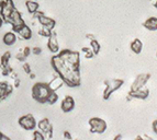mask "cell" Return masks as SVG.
I'll use <instances>...</instances> for the list:
<instances>
[{
  "label": "cell",
  "instance_id": "6da1fadb",
  "mask_svg": "<svg viewBox=\"0 0 157 140\" xmlns=\"http://www.w3.org/2000/svg\"><path fill=\"white\" fill-rule=\"evenodd\" d=\"M51 65L65 84L71 88L80 86V54L71 50H63L54 55Z\"/></svg>",
  "mask_w": 157,
  "mask_h": 140
},
{
  "label": "cell",
  "instance_id": "7a4b0ae2",
  "mask_svg": "<svg viewBox=\"0 0 157 140\" xmlns=\"http://www.w3.org/2000/svg\"><path fill=\"white\" fill-rule=\"evenodd\" d=\"M51 93L52 90L47 83L37 82L32 87V98L39 103H47V99Z\"/></svg>",
  "mask_w": 157,
  "mask_h": 140
},
{
  "label": "cell",
  "instance_id": "3957f363",
  "mask_svg": "<svg viewBox=\"0 0 157 140\" xmlns=\"http://www.w3.org/2000/svg\"><path fill=\"white\" fill-rule=\"evenodd\" d=\"M3 21H5L6 23L10 24V25L12 26L13 32H16V33L19 31V30L21 29L22 26L25 25V22H24L23 18H22L21 13L19 12L16 8L11 11L10 14H9V16L7 17Z\"/></svg>",
  "mask_w": 157,
  "mask_h": 140
},
{
  "label": "cell",
  "instance_id": "277c9868",
  "mask_svg": "<svg viewBox=\"0 0 157 140\" xmlns=\"http://www.w3.org/2000/svg\"><path fill=\"white\" fill-rule=\"evenodd\" d=\"M124 81L122 79H109V80L105 81V89L103 91V99L108 100L112 95V93H114L115 91L119 90L121 87L123 86Z\"/></svg>",
  "mask_w": 157,
  "mask_h": 140
},
{
  "label": "cell",
  "instance_id": "5b68a950",
  "mask_svg": "<svg viewBox=\"0 0 157 140\" xmlns=\"http://www.w3.org/2000/svg\"><path fill=\"white\" fill-rule=\"evenodd\" d=\"M90 132L92 134H103L107 130V123L100 117H91L88 122Z\"/></svg>",
  "mask_w": 157,
  "mask_h": 140
},
{
  "label": "cell",
  "instance_id": "8992f818",
  "mask_svg": "<svg viewBox=\"0 0 157 140\" xmlns=\"http://www.w3.org/2000/svg\"><path fill=\"white\" fill-rule=\"evenodd\" d=\"M18 123L24 130H28V131L35 130V128L37 127L36 120H35V118L33 117V115H31V114H26V115L21 116L19 118Z\"/></svg>",
  "mask_w": 157,
  "mask_h": 140
},
{
  "label": "cell",
  "instance_id": "52a82bcc",
  "mask_svg": "<svg viewBox=\"0 0 157 140\" xmlns=\"http://www.w3.org/2000/svg\"><path fill=\"white\" fill-rule=\"evenodd\" d=\"M33 18L36 19V20L39 21V23L42 26H45V28L52 30V31L54 30V28H55V25H56V22H55L54 19L50 18V17H46L44 13L40 12V11H37V12L34 13Z\"/></svg>",
  "mask_w": 157,
  "mask_h": 140
},
{
  "label": "cell",
  "instance_id": "ba28073f",
  "mask_svg": "<svg viewBox=\"0 0 157 140\" xmlns=\"http://www.w3.org/2000/svg\"><path fill=\"white\" fill-rule=\"evenodd\" d=\"M37 130H40L48 139L53 137V125L51 124V122L47 118L41 120L37 123Z\"/></svg>",
  "mask_w": 157,
  "mask_h": 140
},
{
  "label": "cell",
  "instance_id": "9c48e42d",
  "mask_svg": "<svg viewBox=\"0 0 157 140\" xmlns=\"http://www.w3.org/2000/svg\"><path fill=\"white\" fill-rule=\"evenodd\" d=\"M151 78V75L149 73H141L135 78V80L133 81L131 86V90L130 91H136L140 90V89L145 88V84L147 83V81Z\"/></svg>",
  "mask_w": 157,
  "mask_h": 140
},
{
  "label": "cell",
  "instance_id": "30bf717a",
  "mask_svg": "<svg viewBox=\"0 0 157 140\" xmlns=\"http://www.w3.org/2000/svg\"><path fill=\"white\" fill-rule=\"evenodd\" d=\"M60 109L64 113H69L75 109V100H74L73 96L67 95L65 96L60 103Z\"/></svg>",
  "mask_w": 157,
  "mask_h": 140
},
{
  "label": "cell",
  "instance_id": "8fae6325",
  "mask_svg": "<svg viewBox=\"0 0 157 140\" xmlns=\"http://www.w3.org/2000/svg\"><path fill=\"white\" fill-rule=\"evenodd\" d=\"M47 48H48L50 52L53 53L54 55L59 53V44H58L57 36H56L55 33H53L52 36L48 37V41H47Z\"/></svg>",
  "mask_w": 157,
  "mask_h": 140
},
{
  "label": "cell",
  "instance_id": "7c38bea8",
  "mask_svg": "<svg viewBox=\"0 0 157 140\" xmlns=\"http://www.w3.org/2000/svg\"><path fill=\"white\" fill-rule=\"evenodd\" d=\"M13 91V87L7 82H0V101L7 99Z\"/></svg>",
  "mask_w": 157,
  "mask_h": 140
},
{
  "label": "cell",
  "instance_id": "4fadbf2b",
  "mask_svg": "<svg viewBox=\"0 0 157 140\" xmlns=\"http://www.w3.org/2000/svg\"><path fill=\"white\" fill-rule=\"evenodd\" d=\"M148 95H149V90L146 88L140 89V90H136V91H130V93H128V98L140 99V100L147 99Z\"/></svg>",
  "mask_w": 157,
  "mask_h": 140
},
{
  "label": "cell",
  "instance_id": "5bb4252c",
  "mask_svg": "<svg viewBox=\"0 0 157 140\" xmlns=\"http://www.w3.org/2000/svg\"><path fill=\"white\" fill-rule=\"evenodd\" d=\"M47 84H48V87H50L51 90L54 91V92H56V91L59 90V89L65 84V82H64V80L62 79V77H59V76L57 75V76H55V77H54L50 82L47 83Z\"/></svg>",
  "mask_w": 157,
  "mask_h": 140
},
{
  "label": "cell",
  "instance_id": "9a60e30c",
  "mask_svg": "<svg viewBox=\"0 0 157 140\" xmlns=\"http://www.w3.org/2000/svg\"><path fill=\"white\" fill-rule=\"evenodd\" d=\"M2 41L7 46H12V45L16 44L17 41H18V35H17V33H14V32H7V33L3 35Z\"/></svg>",
  "mask_w": 157,
  "mask_h": 140
},
{
  "label": "cell",
  "instance_id": "2e32d148",
  "mask_svg": "<svg viewBox=\"0 0 157 140\" xmlns=\"http://www.w3.org/2000/svg\"><path fill=\"white\" fill-rule=\"evenodd\" d=\"M17 34L19 35V37L21 39H25V41H28V39H32V30L30 29L29 26L26 25H23L21 28V29L19 30L18 32H17Z\"/></svg>",
  "mask_w": 157,
  "mask_h": 140
},
{
  "label": "cell",
  "instance_id": "e0dca14e",
  "mask_svg": "<svg viewBox=\"0 0 157 140\" xmlns=\"http://www.w3.org/2000/svg\"><path fill=\"white\" fill-rule=\"evenodd\" d=\"M143 26L148 31H157V18L156 17H151L148 18L144 23Z\"/></svg>",
  "mask_w": 157,
  "mask_h": 140
},
{
  "label": "cell",
  "instance_id": "ac0fdd59",
  "mask_svg": "<svg viewBox=\"0 0 157 140\" xmlns=\"http://www.w3.org/2000/svg\"><path fill=\"white\" fill-rule=\"evenodd\" d=\"M130 48H131V50L134 54H141L142 50H143V43H142L141 39H135L130 44Z\"/></svg>",
  "mask_w": 157,
  "mask_h": 140
},
{
  "label": "cell",
  "instance_id": "d6986e66",
  "mask_svg": "<svg viewBox=\"0 0 157 140\" xmlns=\"http://www.w3.org/2000/svg\"><path fill=\"white\" fill-rule=\"evenodd\" d=\"M25 6H26V9H28V12L31 13V14H34L35 12H37V11H39L40 5L36 2V1H31V0H26Z\"/></svg>",
  "mask_w": 157,
  "mask_h": 140
},
{
  "label": "cell",
  "instance_id": "ffe728a7",
  "mask_svg": "<svg viewBox=\"0 0 157 140\" xmlns=\"http://www.w3.org/2000/svg\"><path fill=\"white\" fill-rule=\"evenodd\" d=\"M11 58V54L10 52H7L1 56V59H0V68L3 69V68L8 67L9 66V61H10Z\"/></svg>",
  "mask_w": 157,
  "mask_h": 140
},
{
  "label": "cell",
  "instance_id": "44dd1931",
  "mask_svg": "<svg viewBox=\"0 0 157 140\" xmlns=\"http://www.w3.org/2000/svg\"><path fill=\"white\" fill-rule=\"evenodd\" d=\"M90 48H91L92 52L94 53V55H98V54H99L100 50H101V46H100L99 42H98L96 39H92V41H90Z\"/></svg>",
  "mask_w": 157,
  "mask_h": 140
},
{
  "label": "cell",
  "instance_id": "7402d4cb",
  "mask_svg": "<svg viewBox=\"0 0 157 140\" xmlns=\"http://www.w3.org/2000/svg\"><path fill=\"white\" fill-rule=\"evenodd\" d=\"M53 34V31L50 29H47V28H45V26H42L41 29L39 30V35L42 37H46V39H48V37L52 36Z\"/></svg>",
  "mask_w": 157,
  "mask_h": 140
},
{
  "label": "cell",
  "instance_id": "603a6c76",
  "mask_svg": "<svg viewBox=\"0 0 157 140\" xmlns=\"http://www.w3.org/2000/svg\"><path fill=\"white\" fill-rule=\"evenodd\" d=\"M82 53H84L85 58H87V59H91L94 56V53L92 52L90 47H82Z\"/></svg>",
  "mask_w": 157,
  "mask_h": 140
},
{
  "label": "cell",
  "instance_id": "cb8c5ba5",
  "mask_svg": "<svg viewBox=\"0 0 157 140\" xmlns=\"http://www.w3.org/2000/svg\"><path fill=\"white\" fill-rule=\"evenodd\" d=\"M57 100H58V94L56 92H54V91H52V93L50 94L48 99H47V103L53 105V104H55L57 102Z\"/></svg>",
  "mask_w": 157,
  "mask_h": 140
},
{
  "label": "cell",
  "instance_id": "d4e9b609",
  "mask_svg": "<svg viewBox=\"0 0 157 140\" xmlns=\"http://www.w3.org/2000/svg\"><path fill=\"white\" fill-rule=\"evenodd\" d=\"M32 140H46V137H45L40 130H34Z\"/></svg>",
  "mask_w": 157,
  "mask_h": 140
},
{
  "label": "cell",
  "instance_id": "484cf974",
  "mask_svg": "<svg viewBox=\"0 0 157 140\" xmlns=\"http://www.w3.org/2000/svg\"><path fill=\"white\" fill-rule=\"evenodd\" d=\"M16 58L19 60V61L24 62V61H25V59H26V56L23 54V52H22V50H20V52H19L18 54L16 55Z\"/></svg>",
  "mask_w": 157,
  "mask_h": 140
},
{
  "label": "cell",
  "instance_id": "4316f807",
  "mask_svg": "<svg viewBox=\"0 0 157 140\" xmlns=\"http://www.w3.org/2000/svg\"><path fill=\"white\" fill-rule=\"evenodd\" d=\"M23 70H24V72L26 73H31V67H30V65L28 64V62H24L23 64Z\"/></svg>",
  "mask_w": 157,
  "mask_h": 140
},
{
  "label": "cell",
  "instance_id": "83f0119b",
  "mask_svg": "<svg viewBox=\"0 0 157 140\" xmlns=\"http://www.w3.org/2000/svg\"><path fill=\"white\" fill-rule=\"evenodd\" d=\"M32 53L34 55H41L42 54V48H40V47H33L32 48Z\"/></svg>",
  "mask_w": 157,
  "mask_h": 140
},
{
  "label": "cell",
  "instance_id": "f1b7e54d",
  "mask_svg": "<svg viewBox=\"0 0 157 140\" xmlns=\"http://www.w3.org/2000/svg\"><path fill=\"white\" fill-rule=\"evenodd\" d=\"M22 52H23V54L25 55L26 57H28V56H29V55L32 53V50L30 48V47H25V48H23V50H22Z\"/></svg>",
  "mask_w": 157,
  "mask_h": 140
},
{
  "label": "cell",
  "instance_id": "f546056e",
  "mask_svg": "<svg viewBox=\"0 0 157 140\" xmlns=\"http://www.w3.org/2000/svg\"><path fill=\"white\" fill-rule=\"evenodd\" d=\"M64 138H65L66 140H73L71 139V135L68 131H64Z\"/></svg>",
  "mask_w": 157,
  "mask_h": 140
},
{
  "label": "cell",
  "instance_id": "4dcf8cb0",
  "mask_svg": "<svg viewBox=\"0 0 157 140\" xmlns=\"http://www.w3.org/2000/svg\"><path fill=\"white\" fill-rule=\"evenodd\" d=\"M0 140H11V139L7 135H5V134H2V132L0 131Z\"/></svg>",
  "mask_w": 157,
  "mask_h": 140
},
{
  "label": "cell",
  "instance_id": "1f68e13d",
  "mask_svg": "<svg viewBox=\"0 0 157 140\" xmlns=\"http://www.w3.org/2000/svg\"><path fill=\"white\" fill-rule=\"evenodd\" d=\"M153 129H154V131L157 134V120H155L154 123H153Z\"/></svg>",
  "mask_w": 157,
  "mask_h": 140
},
{
  "label": "cell",
  "instance_id": "d6a6232c",
  "mask_svg": "<svg viewBox=\"0 0 157 140\" xmlns=\"http://www.w3.org/2000/svg\"><path fill=\"white\" fill-rule=\"evenodd\" d=\"M19 86H20V80H19L18 78H16V79H14V87H16V88H18Z\"/></svg>",
  "mask_w": 157,
  "mask_h": 140
},
{
  "label": "cell",
  "instance_id": "836d02e7",
  "mask_svg": "<svg viewBox=\"0 0 157 140\" xmlns=\"http://www.w3.org/2000/svg\"><path fill=\"white\" fill-rule=\"evenodd\" d=\"M86 36H87V39H89L90 41H92V39H94V35H91V34H87Z\"/></svg>",
  "mask_w": 157,
  "mask_h": 140
},
{
  "label": "cell",
  "instance_id": "e575fe53",
  "mask_svg": "<svg viewBox=\"0 0 157 140\" xmlns=\"http://www.w3.org/2000/svg\"><path fill=\"white\" fill-rule=\"evenodd\" d=\"M113 140H122V138H121L120 135H118V136H115L114 139H113Z\"/></svg>",
  "mask_w": 157,
  "mask_h": 140
},
{
  "label": "cell",
  "instance_id": "d590c367",
  "mask_svg": "<svg viewBox=\"0 0 157 140\" xmlns=\"http://www.w3.org/2000/svg\"><path fill=\"white\" fill-rule=\"evenodd\" d=\"M3 22H5V21H3V19L1 18V16H0V28H1V26H2Z\"/></svg>",
  "mask_w": 157,
  "mask_h": 140
},
{
  "label": "cell",
  "instance_id": "8d00e7d4",
  "mask_svg": "<svg viewBox=\"0 0 157 140\" xmlns=\"http://www.w3.org/2000/svg\"><path fill=\"white\" fill-rule=\"evenodd\" d=\"M30 78H31V79H34V78H35V76H34L33 73H30Z\"/></svg>",
  "mask_w": 157,
  "mask_h": 140
},
{
  "label": "cell",
  "instance_id": "74e56055",
  "mask_svg": "<svg viewBox=\"0 0 157 140\" xmlns=\"http://www.w3.org/2000/svg\"><path fill=\"white\" fill-rule=\"evenodd\" d=\"M136 140H144V139H143V138H142V137H139Z\"/></svg>",
  "mask_w": 157,
  "mask_h": 140
},
{
  "label": "cell",
  "instance_id": "f35d334b",
  "mask_svg": "<svg viewBox=\"0 0 157 140\" xmlns=\"http://www.w3.org/2000/svg\"><path fill=\"white\" fill-rule=\"evenodd\" d=\"M155 8L157 9V0H156V2H155Z\"/></svg>",
  "mask_w": 157,
  "mask_h": 140
},
{
  "label": "cell",
  "instance_id": "ab89813d",
  "mask_svg": "<svg viewBox=\"0 0 157 140\" xmlns=\"http://www.w3.org/2000/svg\"><path fill=\"white\" fill-rule=\"evenodd\" d=\"M31 1H36V2H37V0H31Z\"/></svg>",
  "mask_w": 157,
  "mask_h": 140
},
{
  "label": "cell",
  "instance_id": "60d3db41",
  "mask_svg": "<svg viewBox=\"0 0 157 140\" xmlns=\"http://www.w3.org/2000/svg\"><path fill=\"white\" fill-rule=\"evenodd\" d=\"M156 56H157V53H156Z\"/></svg>",
  "mask_w": 157,
  "mask_h": 140
}]
</instances>
